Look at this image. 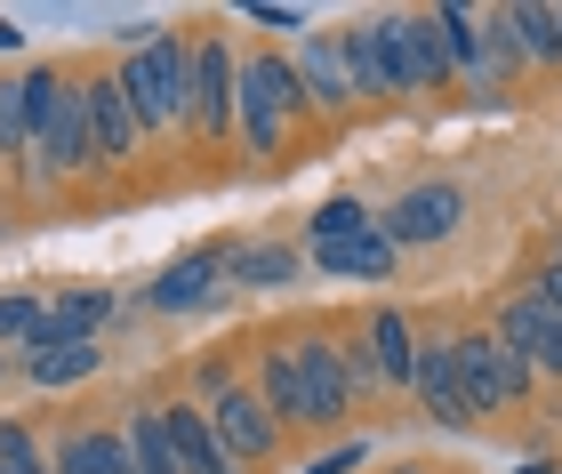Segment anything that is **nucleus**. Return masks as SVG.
<instances>
[{
    "mask_svg": "<svg viewBox=\"0 0 562 474\" xmlns=\"http://www.w3.org/2000/svg\"><path fill=\"white\" fill-rule=\"evenodd\" d=\"M297 129H305V97H297L290 48H241L234 57V137L249 145V161H281Z\"/></svg>",
    "mask_w": 562,
    "mask_h": 474,
    "instance_id": "1",
    "label": "nucleus"
},
{
    "mask_svg": "<svg viewBox=\"0 0 562 474\" xmlns=\"http://www.w3.org/2000/svg\"><path fill=\"white\" fill-rule=\"evenodd\" d=\"M186 72H193V33H153V41H137L130 57L113 65V81H121V97H130L145 137L186 129Z\"/></svg>",
    "mask_w": 562,
    "mask_h": 474,
    "instance_id": "2",
    "label": "nucleus"
},
{
    "mask_svg": "<svg viewBox=\"0 0 562 474\" xmlns=\"http://www.w3.org/2000/svg\"><path fill=\"white\" fill-rule=\"evenodd\" d=\"M450 362H458V386H467V410L474 418L530 403V370H522V354L491 330V321H482V330H458L450 338Z\"/></svg>",
    "mask_w": 562,
    "mask_h": 474,
    "instance_id": "3",
    "label": "nucleus"
},
{
    "mask_svg": "<svg viewBox=\"0 0 562 474\" xmlns=\"http://www.w3.org/2000/svg\"><path fill=\"white\" fill-rule=\"evenodd\" d=\"M186 137L201 154L234 145V41L193 33V72H186Z\"/></svg>",
    "mask_w": 562,
    "mask_h": 474,
    "instance_id": "4",
    "label": "nucleus"
},
{
    "mask_svg": "<svg viewBox=\"0 0 562 474\" xmlns=\"http://www.w3.org/2000/svg\"><path fill=\"white\" fill-rule=\"evenodd\" d=\"M378 41H386V72H394V97H434V89L450 81L442 33H434V16H426V9L378 16Z\"/></svg>",
    "mask_w": 562,
    "mask_h": 474,
    "instance_id": "5",
    "label": "nucleus"
},
{
    "mask_svg": "<svg viewBox=\"0 0 562 474\" xmlns=\"http://www.w3.org/2000/svg\"><path fill=\"white\" fill-rule=\"evenodd\" d=\"M491 330L522 354L530 379H562V306H547L530 282H515V290L498 297V321H491Z\"/></svg>",
    "mask_w": 562,
    "mask_h": 474,
    "instance_id": "6",
    "label": "nucleus"
},
{
    "mask_svg": "<svg viewBox=\"0 0 562 474\" xmlns=\"http://www.w3.org/2000/svg\"><path fill=\"white\" fill-rule=\"evenodd\" d=\"M210 435H217V451L234 459V466H266L273 451H281V418L258 403V394H249V379H234L225 394H210Z\"/></svg>",
    "mask_w": 562,
    "mask_h": 474,
    "instance_id": "7",
    "label": "nucleus"
},
{
    "mask_svg": "<svg viewBox=\"0 0 562 474\" xmlns=\"http://www.w3.org/2000/svg\"><path fill=\"white\" fill-rule=\"evenodd\" d=\"M458 226H467V193H458L450 178H426V185H411L402 202L378 217V234H386L394 249H442Z\"/></svg>",
    "mask_w": 562,
    "mask_h": 474,
    "instance_id": "8",
    "label": "nucleus"
},
{
    "mask_svg": "<svg viewBox=\"0 0 562 474\" xmlns=\"http://www.w3.org/2000/svg\"><path fill=\"white\" fill-rule=\"evenodd\" d=\"M33 178H97V145H89V113H81V81L65 72L57 105L33 129Z\"/></svg>",
    "mask_w": 562,
    "mask_h": 474,
    "instance_id": "9",
    "label": "nucleus"
},
{
    "mask_svg": "<svg viewBox=\"0 0 562 474\" xmlns=\"http://www.w3.org/2000/svg\"><path fill=\"white\" fill-rule=\"evenodd\" d=\"M290 354H297V427H338V418L353 410L338 338H297Z\"/></svg>",
    "mask_w": 562,
    "mask_h": 474,
    "instance_id": "10",
    "label": "nucleus"
},
{
    "mask_svg": "<svg viewBox=\"0 0 562 474\" xmlns=\"http://www.w3.org/2000/svg\"><path fill=\"white\" fill-rule=\"evenodd\" d=\"M81 113H89V145H97V169H130L145 154V129L130 113L113 72H81Z\"/></svg>",
    "mask_w": 562,
    "mask_h": 474,
    "instance_id": "11",
    "label": "nucleus"
},
{
    "mask_svg": "<svg viewBox=\"0 0 562 474\" xmlns=\"http://www.w3.org/2000/svg\"><path fill=\"white\" fill-rule=\"evenodd\" d=\"M225 258H234L225 241H201V249H186V258H169L161 273H153L145 306H153V314H201V306L225 290Z\"/></svg>",
    "mask_w": 562,
    "mask_h": 474,
    "instance_id": "12",
    "label": "nucleus"
},
{
    "mask_svg": "<svg viewBox=\"0 0 562 474\" xmlns=\"http://www.w3.org/2000/svg\"><path fill=\"white\" fill-rule=\"evenodd\" d=\"M121 314V297L113 290H97V282H72V290H57V297H41V330H33V346H65V338H105V321ZM24 346V354H33Z\"/></svg>",
    "mask_w": 562,
    "mask_h": 474,
    "instance_id": "13",
    "label": "nucleus"
},
{
    "mask_svg": "<svg viewBox=\"0 0 562 474\" xmlns=\"http://www.w3.org/2000/svg\"><path fill=\"white\" fill-rule=\"evenodd\" d=\"M290 65H297V97H305V113H322V121L353 113V89H346V65H338V41H329V33H305V41L290 48Z\"/></svg>",
    "mask_w": 562,
    "mask_h": 474,
    "instance_id": "14",
    "label": "nucleus"
},
{
    "mask_svg": "<svg viewBox=\"0 0 562 474\" xmlns=\"http://www.w3.org/2000/svg\"><path fill=\"white\" fill-rule=\"evenodd\" d=\"M411 394L434 427H474L467 410V386H458V362H450V338H418V370H411Z\"/></svg>",
    "mask_w": 562,
    "mask_h": 474,
    "instance_id": "15",
    "label": "nucleus"
},
{
    "mask_svg": "<svg viewBox=\"0 0 562 474\" xmlns=\"http://www.w3.org/2000/svg\"><path fill=\"white\" fill-rule=\"evenodd\" d=\"M362 354H370V370H378V386H411V370H418V321L402 314V306H370Z\"/></svg>",
    "mask_w": 562,
    "mask_h": 474,
    "instance_id": "16",
    "label": "nucleus"
},
{
    "mask_svg": "<svg viewBox=\"0 0 562 474\" xmlns=\"http://www.w3.org/2000/svg\"><path fill=\"white\" fill-rule=\"evenodd\" d=\"M314 266L322 273H338V282H394V266H402V249L378 234V217L362 234H338V241H314Z\"/></svg>",
    "mask_w": 562,
    "mask_h": 474,
    "instance_id": "17",
    "label": "nucleus"
},
{
    "mask_svg": "<svg viewBox=\"0 0 562 474\" xmlns=\"http://www.w3.org/2000/svg\"><path fill=\"white\" fill-rule=\"evenodd\" d=\"M97 370H105V346H97V338H65V346H33V354H16V379H33L41 394L89 386Z\"/></svg>",
    "mask_w": 562,
    "mask_h": 474,
    "instance_id": "18",
    "label": "nucleus"
},
{
    "mask_svg": "<svg viewBox=\"0 0 562 474\" xmlns=\"http://www.w3.org/2000/svg\"><path fill=\"white\" fill-rule=\"evenodd\" d=\"M297 241H234V258H225V290H297Z\"/></svg>",
    "mask_w": 562,
    "mask_h": 474,
    "instance_id": "19",
    "label": "nucleus"
},
{
    "mask_svg": "<svg viewBox=\"0 0 562 474\" xmlns=\"http://www.w3.org/2000/svg\"><path fill=\"white\" fill-rule=\"evenodd\" d=\"M329 41H338V65H346L353 105H370V97H394V72H386V41H378V16H370V24H346V33H329Z\"/></svg>",
    "mask_w": 562,
    "mask_h": 474,
    "instance_id": "20",
    "label": "nucleus"
},
{
    "mask_svg": "<svg viewBox=\"0 0 562 474\" xmlns=\"http://www.w3.org/2000/svg\"><path fill=\"white\" fill-rule=\"evenodd\" d=\"M161 435H169V451H177V466H186V474H241L234 459L217 451L210 418H201L193 403H169V410H161Z\"/></svg>",
    "mask_w": 562,
    "mask_h": 474,
    "instance_id": "21",
    "label": "nucleus"
},
{
    "mask_svg": "<svg viewBox=\"0 0 562 474\" xmlns=\"http://www.w3.org/2000/svg\"><path fill=\"white\" fill-rule=\"evenodd\" d=\"M48 474H130V442L113 427H72L57 451H48Z\"/></svg>",
    "mask_w": 562,
    "mask_h": 474,
    "instance_id": "22",
    "label": "nucleus"
},
{
    "mask_svg": "<svg viewBox=\"0 0 562 474\" xmlns=\"http://www.w3.org/2000/svg\"><path fill=\"white\" fill-rule=\"evenodd\" d=\"M426 16H434V33H442V57H450V72H467V89H474V97H498L491 65H482V33H474V9H426Z\"/></svg>",
    "mask_w": 562,
    "mask_h": 474,
    "instance_id": "23",
    "label": "nucleus"
},
{
    "mask_svg": "<svg viewBox=\"0 0 562 474\" xmlns=\"http://www.w3.org/2000/svg\"><path fill=\"white\" fill-rule=\"evenodd\" d=\"M249 394H258V403L281 418V435L297 427V354H290V346H266V354H258V379H249Z\"/></svg>",
    "mask_w": 562,
    "mask_h": 474,
    "instance_id": "24",
    "label": "nucleus"
},
{
    "mask_svg": "<svg viewBox=\"0 0 562 474\" xmlns=\"http://www.w3.org/2000/svg\"><path fill=\"white\" fill-rule=\"evenodd\" d=\"M506 16H515V41L530 65H562V0H522Z\"/></svg>",
    "mask_w": 562,
    "mask_h": 474,
    "instance_id": "25",
    "label": "nucleus"
},
{
    "mask_svg": "<svg viewBox=\"0 0 562 474\" xmlns=\"http://www.w3.org/2000/svg\"><path fill=\"white\" fill-rule=\"evenodd\" d=\"M474 33H482V65H491V81L506 89L515 72H530V57H522V41H515V16L506 9H491V16H474Z\"/></svg>",
    "mask_w": 562,
    "mask_h": 474,
    "instance_id": "26",
    "label": "nucleus"
},
{
    "mask_svg": "<svg viewBox=\"0 0 562 474\" xmlns=\"http://www.w3.org/2000/svg\"><path fill=\"white\" fill-rule=\"evenodd\" d=\"M121 442H130V474H186L169 451V435H161V410H137L130 427H121Z\"/></svg>",
    "mask_w": 562,
    "mask_h": 474,
    "instance_id": "27",
    "label": "nucleus"
},
{
    "mask_svg": "<svg viewBox=\"0 0 562 474\" xmlns=\"http://www.w3.org/2000/svg\"><path fill=\"white\" fill-rule=\"evenodd\" d=\"M0 474H48V451L24 418H0Z\"/></svg>",
    "mask_w": 562,
    "mask_h": 474,
    "instance_id": "28",
    "label": "nucleus"
},
{
    "mask_svg": "<svg viewBox=\"0 0 562 474\" xmlns=\"http://www.w3.org/2000/svg\"><path fill=\"white\" fill-rule=\"evenodd\" d=\"M33 330H41V290H0V346H33Z\"/></svg>",
    "mask_w": 562,
    "mask_h": 474,
    "instance_id": "29",
    "label": "nucleus"
},
{
    "mask_svg": "<svg viewBox=\"0 0 562 474\" xmlns=\"http://www.w3.org/2000/svg\"><path fill=\"white\" fill-rule=\"evenodd\" d=\"M370 226V210L353 202V193H329V202L305 217V241H338V234H362Z\"/></svg>",
    "mask_w": 562,
    "mask_h": 474,
    "instance_id": "30",
    "label": "nucleus"
},
{
    "mask_svg": "<svg viewBox=\"0 0 562 474\" xmlns=\"http://www.w3.org/2000/svg\"><path fill=\"white\" fill-rule=\"evenodd\" d=\"M530 290H539L547 306H562V226L547 234V249H539V273H530Z\"/></svg>",
    "mask_w": 562,
    "mask_h": 474,
    "instance_id": "31",
    "label": "nucleus"
},
{
    "mask_svg": "<svg viewBox=\"0 0 562 474\" xmlns=\"http://www.w3.org/2000/svg\"><path fill=\"white\" fill-rule=\"evenodd\" d=\"M362 459H370V442H338V451H322V459L305 466V474H353Z\"/></svg>",
    "mask_w": 562,
    "mask_h": 474,
    "instance_id": "32",
    "label": "nucleus"
},
{
    "mask_svg": "<svg viewBox=\"0 0 562 474\" xmlns=\"http://www.w3.org/2000/svg\"><path fill=\"white\" fill-rule=\"evenodd\" d=\"M249 16H258V24H273V33H297V41H305V16H297V9H266V0H258Z\"/></svg>",
    "mask_w": 562,
    "mask_h": 474,
    "instance_id": "33",
    "label": "nucleus"
},
{
    "mask_svg": "<svg viewBox=\"0 0 562 474\" xmlns=\"http://www.w3.org/2000/svg\"><path fill=\"white\" fill-rule=\"evenodd\" d=\"M0 48H24V33H16V24H9V16H0Z\"/></svg>",
    "mask_w": 562,
    "mask_h": 474,
    "instance_id": "34",
    "label": "nucleus"
},
{
    "mask_svg": "<svg viewBox=\"0 0 562 474\" xmlns=\"http://www.w3.org/2000/svg\"><path fill=\"white\" fill-rule=\"evenodd\" d=\"M9 370H16V362H9V354H0V379H9Z\"/></svg>",
    "mask_w": 562,
    "mask_h": 474,
    "instance_id": "35",
    "label": "nucleus"
}]
</instances>
